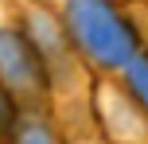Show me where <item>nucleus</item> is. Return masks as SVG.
<instances>
[{
  "label": "nucleus",
  "mask_w": 148,
  "mask_h": 144,
  "mask_svg": "<svg viewBox=\"0 0 148 144\" xmlns=\"http://www.w3.org/2000/svg\"><path fill=\"white\" fill-rule=\"evenodd\" d=\"M66 27L82 55L97 66L113 70L136 55V31L121 20L109 0H66Z\"/></svg>",
  "instance_id": "obj_1"
},
{
  "label": "nucleus",
  "mask_w": 148,
  "mask_h": 144,
  "mask_svg": "<svg viewBox=\"0 0 148 144\" xmlns=\"http://www.w3.org/2000/svg\"><path fill=\"white\" fill-rule=\"evenodd\" d=\"M0 82L20 98H31L43 90V59L16 31H0Z\"/></svg>",
  "instance_id": "obj_2"
},
{
  "label": "nucleus",
  "mask_w": 148,
  "mask_h": 144,
  "mask_svg": "<svg viewBox=\"0 0 148 144\" xmlns=\"http://www.w3.org/2000/svg\"><path fill=\"white\" fill-rule=\"evenodd\" d=\"M125 74H129V90H133L136 105L148 113V51H136L125 62Z\"/></svg>",
  "instance_id": "obj_3"
},
{
  "label": "nucleus",
  "mask_w": 148,
  "mask_h": 144,
  "mask_svg": "<svg viewBox=\"0 0 148 144\" xmlns=\"http://www.w3.org/2000/svg\"><path fill=\"white\" fill-rule=\"evenodd\" d=\"M8 121H12V105H8V98H4V90H0V132L8 129Z\"/></svg>",
  "instance_id": "obj_4"
}]
</instances>
